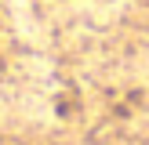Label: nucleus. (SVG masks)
<instances>
[]
</instances>
